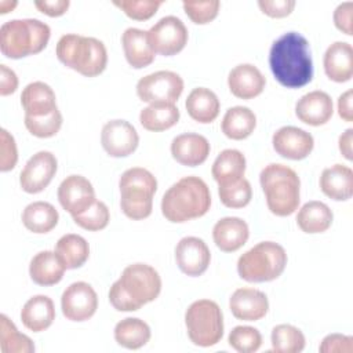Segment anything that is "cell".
I'll return each mask as SVG.
<instances>
[{
    "label": "cell",
    "instance_id": "6da1fadb",
    "mask_svg": "<svg viewBox=\"0 0 353 353\" xmlns=\"http://www.w3.org/2000/svg\"><path fill=\"white\" fill-rule=\"evenodd\" d=\"M269 66L276 80L287 88H299L313 79L309 41L298 32H287L272 43Z\"/></svg>",
    "mask_w": 353,
    "mask_h": 353
},
{
    "label": "cell",
    "instance_id": "7a4b0ae2",
    "mask_svg": "<svg viewBox=\"0 0 353 353\" xmlns=\"http://www.w3.org/2000/svg\"><path fill=\"white\" fill-rule=\"evenodd\" d=\"M161 291L159 272L146 263H132L124 268L119 280L109 290V301L119 312H134L154 301Z\"/></svg>",
    "mask_w": 353,
    "mask_h": 353
},
{
    "label": "cell",
    "instance_id": "3957f363",
    "mask_svg": "<svg viewBox=\"0 0 353 353\" xmlns=\"http://www.w3.org/2000/svg\"><path fill=\"white\" fill-rule=\"evenodd\" d=\"M211 193L207 183L194 175L183 176L168 188L161 199V212L170 222L182 223L200 218L210 210Z\"/></svg>",
    "mask_w": 353,
    "mask_h": 353
},
{
    "label": "cell",
    "instance_id": "277c9868",
    "mask_svg": "<svg viewBox=\"0 0 353 353\" xmlns=\"http://www.w3.org/2000/svg\"><path fill=\"white\" fill-rule=\"evenodd\" d=\"M268 208L277 216H287L298 210L301 201V179L288 165L272 163L259 175Z\"/></svg>",
    "mask_w": 353,
    "mask_h": 353
},
{
    "label": "cell",
    "instance_id": "5b68a950",
    "mask_svg": "<svg viewBox=\"0 0 353 353\" xmlns=\"http://www.w3.org/2000/svg\"><path fill=\"white\" fill-rule=\"evenodd\" d=\"M55 52L65 66L87 77L101 74L108 63V51L101 40L76 33L61 36Z\"/></svg>",
    "mask_w": 353,
    "mask_h": 353
},
{
    "label": "cell",
    "instance_id": "8992f818",
    "mask_svg": "<svg viewBox=\"0 0 353 353\" xmlns=\"http://www.w3.org/2000/svg\"><path fill=\"white\" fill-rule=\"evenodd\" d=\"M50 36V26L40 19H10L0 28V50L11 59L39 54L46 48Z\"/></svg>",
    "mask_w": 353,
    "mask_h": 353
},
{
    "label": "cell",
    "instance_id": "52a82bcc",
    "mask_svg": "<svg viewBox=\"0 0 353 353\" xmlns=\"http://www.w3.org/2000/svg\"><path fill=\"white\" fill-rule=\"evenodd\" d=\"M120 207L131 219H145L152 214L153 196L157 190L154 175L142 167L125 170L120 179Z\"/></svg>",
    "mask_w": 353,
    "mask_h": 353
},
{
    "label": "cell",
    "instance_id": "ba28073f",
    "mask_svg": "<svg viewBox=\"0 0 353 353\" xmlns=\"http://www.w3.org/2000/svg\"><path fill=\"white\" fill-rule=\"evenodd\" d=\"M287 252L274 241H261L240 255L239 276L250 283H263L277 279L287 266Z\"/></svg>",
    "mask_w": 353,
    "mask_h": 353
},
{
    "label": "cell",
    "instance_id": "9c48e42d",
    "mask_svg": "<svg viewBox=\"0 0 353 353\" xmlns=\"http://www.w3.org/2000/svg\"><path fill=\"white\" fill-rule=\"evenodd\" d=\"M185 325L193 345L201 347L214 346L223 335L222 310L215 301H194L186 309Z\"/></svg>",
    "mask_w": 353,
    "mask_h": 353
},
{
    "label": "cell",
    "instance_id": "30bf717a",
    "mask_svg": "<svg viewBox=\"0 0 353 353\" xmlns=\"http://www.w3.org/2000/svg\"><path fill=\"white\" fill-rule=\"evenodd\" d=\"M183 91L182 77L172 70H157L141 77L137 95L149 103H175Z\"/></svg>",
    "mask_w": 353,
    "mask_h": 353
},
{
    "label": "cell",
    "instance_id": "8fae6325",
    "mask_svg": "<svg viewBox=\"0 0 353 353\" xmlns=\"http://www.w3.org/2000/svg\"><path fill=\"white\" fill-rule=\"evenodd\" d=\"M148 33L154 52L164 57H171L182 51L189 37L185 23L175 15L163 17Z\"/></svg>",
    "mask_w": 353,
    "mask_h": 353
},
{
    "label": "cell",
    "instance_id": "7c38bea8",
    "mask_svg": "<svg viewBox=\"0 0 353 353\" xmlns=\"http://www.w3.org/2000/svg\"><path fill=\"white\" fill-rule=\"evenodd\" d=\"M61 309L70 321H85L98 309V295L85 281L72 283L61 296Z\"/></svg>",
    "mask_w": 353,
    "mask_h": 353
},
{
    "label": "cell",
    "instance_id": "4fadbf2b",
    "mask_svg": "<svg viewBox=\"0 0 353 353\" xmlns=\"http://www.w3.org/2000/svg\"><path fill=\"white\" fill-rule=\"evenodd\" d=\"M58 168L57 157L48 150L34 153L19 174V185L26 193H39L52 181Z\"/></svg>",
    "mask_w": 353,
    "mask_h": 353
},
{
    "label": "cell",
    "instance_id": "5bb4252c",
    "mask_svg": "<svg viewBox=\"0 0 353 353\" xmlns=\"http://www.w3.org/2000/svg\"><path fill=\"white\" fill-rule=\"evenodd\" d=\"M101 143L109 156L125 157L138 148L139 135L131 123L116 119L103 124L101 131Z\"/></svg>",
    "mask_w": 353,
    "mask_h": 353
},
{
    "label": "cell",
    "instance_id": "9a60e30c",
    "mask_svg": "<svg viewBox=\"0 0 353 353\" xmlns=\"http://www.w3.org/2000/svg\"><path fill=\"white\" fill-rule=\"evenodd\" d=\"M58 200L72 216L90 208L95 199L92 183L83 175H69L58 186Z\"/></svg>",
    "mask_w": 353,
    "mask_h": 353
},
{
    "label": "cell",
    "instance_id": "2e32d148",
    "mask_svg": "<svg viewBox=\"0 0 353 353\" xmlns=\"http://www.w3.org/2000/svg\"><path fill=\"white\" fill-rule=\"evenodd\" d=\"M175 261L182 273L197 277L207 270L211 262V252L203 239L186 236L175 247Z\"/></svg>",
    "mask_w": 353,
    "mask_h": 353
},
{
    "label": "cell",
    "instance_id": "e0dca14e",
    "mask_svg": "<svg viewBox=\"0 0 353 353\" xmlns=\"http://www.w3.org/2000/svg\"><path fill=\"white\" fill-rule=\"evenodd\" d=\"M272 143L277 154L290 160H302L307 157L314 148L312 134L294 125L279 128L273 134Z\"/></svg>",
    "mask_w": 353,
    "mask_h": 353
},
{
    "label": "cell",
    "instance_id": "ac0fdd59",
    "mask_svg": "<svg viewBox=\"0 0 353 353\" xmlns=\"http://www.w3.org/2000/svg\"><path fill=\"white\" fill-rule=\"evenodd\" d=\"M229 309L232 314L243 321H256L266 316L269 310V301L265 292L243 287L237 288L230 299H229Z\"/></svg>",
    "mask_w": 353,
    "mask_h": 353
},
{
    "label": "cell",
    "instance_id": "d6986e66",
    "mask_svg": "<svg viewBox=\"0 0 353 353\" xmlns=\"http://www.w3.org/2000/svg\"><path fill=\"white\" fill-rule=\"evenodd\" d=\"M334 113V105L331 97L321 90L310 91L302 95L295 105L296 117L309 125L325 124Z\"/></svg>",
    "mask_w": 353,
    "mask_h": 353
},
{
    "label": "cell",
    "instance_id": "ffe728a7",
    "mask_svg": "<svg viewBox=\"0 0 353 353\" xmlns=\"http://www.w3.org/2000/svg\"><path fill=\"white\" fill-rule=\"evenodd\" d=\"M266 84V77L252 63H240L234 66L228 76L230 92L240 99L258 97Z\"/></svg>",
    "mask_w": 353,
    "mask_h": 353
},
{
    "label": "cell",
    "instance_id": "44dd1931",
    "mask_svg": "<svg viewBox=\"0 0 353 353\" xmlns=\"http://www.w3.org/2000/svg\"><path fill=\"white\" fill-rule=\"evenodd\" d=\"M211 146L205 137L194 132H185L175 137L171 142V154L182 165L196 167L204 163Z\"/></svg>",
    "mask_w": 353,
    "mask_h": 353
},
{
    "label": "cell",
    "instance_id": "7402d4cb",
    "mask_svg": "<svg viewBox=\"0 0 353 353\" xmlns=\"http://www.w3.org/2000/svg\"><path fill=\"white\" fill-rule=\"evenodd\" d=\"M248 236V225L239 216L221 218L212 228L214 243L223 252L240 250L247 243Z\"/></svg>",
    "mask_w": 353,
    "mask_h": 353
},
{
    "label": "cell",
    "instance_id": "603a6c76",
    "mask_svg": "<svg viewBox=\"0 0 353 353\" xmlns=\"http://www.w3.org/2000/svg\"><path fill=\"white\" fill-rule=\"evenodd\" d=\"M121 44L125 59L132 68L141 69L154 61L156 52L152 47L149 33L146 30L138 28H127L121 34Z\"/></svg>",
    "mask_w": 353,
    "mask_h": 353
},
{
    "label": "cell",
    "instance_id": "cb8c5ba5",
    "mask_svg": "<svg viewBox=\"0 0 353 353\" xmlns=\"http://www.w3.org/2000/svg\"><path fill=\"white\" fill-rule=\"evenodd\" d=\"M25 116L43 117L58 109L54 90L44 81L29 83L21 94Z\"/></svg>",
    "mask_w": 353,
    "mask_h": 353
},
{
    "label": "cell",
    "instance_id": "d4e9b609",
    "mask_svg": "<svg viewBox=\"0 0 353 353\" xmlns=\"http://www.w3.org/2000/svg\"><path fill=\"white\" fill-rule=\"evenodd\" d=\"M324 72L330 80L345 83L353 76V48L346 41L332 43L324 54Z\"/></svg>",
    "mask_w": 353,
    "mask_h": 353
},
{
    "label": "cell",
    "instance_id": "484cf974",
    "mask_svg": "<svg viewBox=\"0 0 353 353\" xmlns=\"http://www.w3.org/2000/svg\"><path fill=\"white\" fill-rule=\"evenodd\" d=\"M66 265L55 251L37 252L29 265L30 279L39 285H54L59 283L66 270Z\"/></svg>",
    "mask_w": 353,
    "mask_h": 353
},
{
    "label": "cell",
    "instance_id": "4316f807",
    "mask_svg": "<svg viewBox=\"0 0 353 353\" xmlns=\"http://www.w3.org/2000/svg\"><path fill=\"white\" fill-rule=\"evenodd\" d=\"M320 189L332 200H349L353 193L352 168L343 164H334L324 168L320 175Z\"/></svg>",
    "mask_w": 353,
    "mask_h": 353
},
{
    "label": "cell",
    "instance_id": "83f0119b",
    "mask_svg": "<svg viewBox=\"0 0 353 353\" xmlns=\"http://www.w3.org/2000/svg\"><path fill=\"white\" fill-rule=\"evenodd\" d=\"M22 324L33 331L41 332L47 330L55 320V307L47 295H34L29 298L21 310Z\"/></svg>",
    "mask_w": 353,
    "mask_h": 353
},
{
    "label": "cell",
    "instance_id": "f1b7e54d",
    "mask_svg": "<svg viewBox=\"0 0 353 353\" xmlns=\"http://www.w3.org/2000/svg\"><path fill=\"white\" fill-rule=\"evenodd\" d=\"M185 106L193 120L207 124L218 117L221 103L214 91L205 87H197L189 92Z\"/></svg>",
    "mask_w": 353,
    "mask_h": 353
},
{
    "label": "cell",
    "instance_id": "f546056e",
    "mask_svg": "<svg viewBox=\"0 0 353 353\" xmlns=\"http://www.w3.org/2000/svg\"><path fill=\"white\" fill-rule=\"evenodd\" d=\"M256 127V116L247 106L229 108L222 119V132L234 141H241L250 137Z\"/></svg>",
    "mask_w": 353,
    "mask_h": 353
},
{
    "label": "cell",
    "instance_id": "4dcf8cb0",
    "mask_svg": "<svg viewBox=\"0 0 353 353\" xmlns=\"http://www.w3.org/2000/svg\"><path fill=\"white\" fill-rule=\"evenodd\" d=\"M332 219L334 214L330 207L317 200L305 203L296 214V223L305 233H323L331 226Z\"/></svg>",
    "mask_w": 353,
    "mask_h": 353
},
{
    "label": "cell",
    "instance_id": "1f68e13d",
    "mask_svg": "<svg viewBox=\"0 0 353 353\" xmlns=\"http://www.w3.org/2000/svg\"><path fill=\"white\" fill-rule=\"evenodd\" d=\"M59 219L57 208L47 201H33L22 211L23 226L33 233H48Z\"/></svg>",
    "mask_w": 353,
    "mask_h": 353
},
{
    "label": "cell",
    "instance_id": "d6a6232c",
    "mask_svg": "<svg viewBox=\"0 0 353 353\" xmlns=\"http://www.w3.org/2000/svg\"><path fill=\"white\" fill-rule=\"evenodd\" d=\"M150 327L138 317H125L114 327L116 342L125 349H141L150 341Z\"/></svg>",
    "mask_w": 353,
    "mask_h": 353
},
{
    "label": "cell",
    "instance_id": "836d02e7",
    "mask_svg": "<svg viewBox=\"0 0 353 353\" xmlns=\"http://www.w3.org/2000/svg\"><path fill=\"white\" fill-rule=\"evenodd\" d=\"M245 172V157L237 149L222 150L211 168V174L218 185L228 183L244 176Z\"/></svg>",
    "mask_w": 353,
    "mask_h": 353
},
{
    "label": "cell",
    "instance_id": "e575fe53",
    "mask_svg": "<svg viewBox=\"0 0 353 353\" xmlns=\"http://www.w3.org/2000/svg\"><path fill=\"white\" fill-rule=\"evenodd\" d=\"M179 109L175 103H150L139 113V121L148 131H164L179 120Z\"/></svg>",
    "mask_w": 353,
    "mask_h": 353
},
{
    "label": "cell",
    "instance_id": "d590c367",
    "mask_svg": "<svg viewBox=\"0 0 353 353\" xmlns=\"http://www.w3.org/2000/svg\"><path fill=\"white\" fill-rule=\"evenodd\" d=\"M55 252L62 258L68 269H77L88 259L90 245L80 234L68 233L57 241Z\"/></svg>",
    "mask_w": 353,
    "mask_h": 353
},
{
    "label": "cell",
    "instance_id": "8d00e7d4",
    "mask_svg": "<svg viewBox=\"0 0 353 353\" xmlns=\"http://www.w3.org/2000/svg\"><path fill=\"white\" fill-rule=\"evenodd\" d=\"M0 350L1 353L34 352L33 341L28 335L21 334L6 314L0 316Z\"/></svg>",
    "mask_w": 353,
    "mask_h": 353
},
{
    "label": "cell",
    "instance_id": "74e56055",
    "mask_svg": "<svg viewBox=\"0 0 353 353\" xmlns=\"http://www.w3.org/2000/svg\"><path fill=\"white\" fill-rule=\"evenodd\" d=\"M272 349L276 353H299L306 339L303 332L291 324H279L272 330Z\"/></svg>",
    "mask_w": 353,
    "mask_h": 353
},
{
    "label": "cell",
    "instance_id": "f35d334b",
    "mask_svg": "<svg viewBox=\"0 0 353 353\" xmlns=\"http://www.w3.org/2000/svg\"><path fill=\"white\" fill-rule=\"evenodd\" d=\"M218 194L223 205L229 208H243L252 197V189L244 176L228 183L218 185Z\"/></svg>",
    "mask_w": 353,
    "mask_h": 353
},
{
    "label": "cell",
    "instance_id": "ab89813d",
    "mask_svg": "<svg viewBox=\"0 0 353 353\" xmlns=\"http://www.w3.org/2000/svg\"><path fill=\"white\" fill-rule=\"evenodd\" d=\"M228 342L239 353H254L262 345V335L254 327L237 325L229 332Z\"/></svg>",
    "mask_w": 353,
    "mask_h": 353
},
{
    "label": "cell",
    "instance_id": "60d3db41",
    "mask_svg": "<svg viewBox=\"0 0 353 353\" xmlns=\"http://www.w3.org/2000/svg\"><path fill=\"white\" fill-rule=\"evenodd\" d=\"M72 218L74 223L79 225L80 228L90 232H97L108 226L110 221V214H109V208L103 201L95 200L90 208H87L84 212L74 215Z\"/></svg>",
    "mask_w": 353,
    "mask_h": 353
},
{
    "label": "cell",
    "instance_id": "b9f144b4",
    "mask_svg": "<svg viewBox=\"0 0 353 353\" xmlns=\"http://www.w3.org/2000/svg\"><path fill=\"white\" fill-rule=\"evenodd\" d=\"M26 130L37 138H50L54 137L62 127V114L59 109L43 117L25 116Z\"/></svg>",
    "mask_w": 353,
    "mask_h": 353
},
{
    "label": "cell",
    "instance_id": "7bdbcfd3",
    "mask_svg": "<svg viewBox=\"0 0 353 353\" xmlns=\"http://www.w3.org/2000/svg\"><path fill=\"white\" fill-rule=\"evenodd\" d=\"M113 4L119 7L124 14L137 21H145L152 18L159 7L163 4L161 0H114Z\"/></svg>",
    "mask_w": 353,
    "mask_h": 353
},
{
    "label": "cell",
    "instance_id": "ee69618b",
    "mask_svg": "<svg viewBox=\"0 0 353 353\" xmlns=\"http://www.w3.org/2000/svg\"><path fill=\"white\" fill-rule=\"evenodd\" d=\"M186 15L192 19V22L204 25L211 22L219 12L221 3L218 0H207V1H183L182 3Z\"/></svg>",
    "mask_w": 353,
    "mask_h": 353
},
{
    "label": "cell",
    "instance_id": "f6af8a7d",
    "mask_svg": "<svg viewBox=\"0 0 353 353\" xmlns=\"http://www.w3.org/2000/svg\"><path fill=\"white\" fill-rule=\"evenodd\" d=\"M0 170L7 172L12 170L18 161V149L14 137L6 130L0 131Z\"/></svg>",
    "mask_w": 353,
    "mask_h": 353
},
{
    "label": "cell",
    "instance_id": "bcb514c9",
    "mask_svg": "<svg viewBox=\"0 0 353 353\" xmlns=\"http://www.w3.org/2000/svg\"><path fill=\"white\" fill-rule=\"evenodd\" d=\"M319 350L321 353H350L353 350V338L343 334H330L324 336Z\"/></svg>",
    "mask_w": 353,
    "mask_h": 353
},
{
    "label": "cell",
    "instance_id": "7dc6e473",
    "mask_svg": "<svg viewBox=\"0 0 353 353\" xmlns=\"http://www.w3.org/2000/svg\"><path fill=\"white\" fill-rule=\"evenodd\" d=\"M261 11L272 18H283L292 12L295 7L294 0H259Z\"/></svg>",
    "mask_w": 353,
    "mask_h": 353
},
{
    "label": "cell",
    "instance_id": "c3c4849f",
    "mask_svg": "<svg viewBox=\"0 0 353 353\" xmlns=\"http://www.w3.org/2000/svg\"><path fill=\"white\" fill-rule=\"evenodd\" d=\"M352 11H353V3L352 1H343V3L338 4V7L334 11V23H335V26L347 36L353 34Z\"/></svg>",
    "mask_w": 353,
    "mask_h": 353
},
{
    "label": "cell",
    "instance_id": "681fc988",
    "mask_svg": "<svg viewBox=\"0 0 353 353\" xmlns=\"http://www.w3.org/2000/svg\"><path fill=\"white\" fill-rule=\"evenodd\" d=\"M70 6L69 0H36L34 7L48 17L63 15Z\"/></svg>",
    "mask_w": 353,
    "mask_h": 353
},
{
    "label": "cell",
    "instance_id": "f907efd6",
    "mask_svg": "<svg viewBox=\"0 0 353 353\" xmlns=\"http://www.w3.org/2000/svg\"><path fill=\"white\" fill-rule=\"evenodd\" d=\"M18 88V77L7 65H0V95L6 97L15 92Z\"/></svg>",
    "mask_w": 353,
    "mask_h": 353
},
{
    "label": "cell",
    "instance_id": "816d5d0a",
    "mask_svg": "<svg viewBox=\"0 0 353 353\" xmlns=\"http://www.w3.org/2000/svg\"><path fill=\"white\" fill-rule=\"evenodd\" d=\"M352 99H353V91L347 90L342 92L338 98V114L342 120L350 123L353 121V108H352Z\"/></svg>",
    "mask_w": 353,
    "mask_h": 353
},
{
    "label": "cell",
    "instance_id": "f5cc1de1",
    "mask_svg": "<svg viewBox=\"0 0 353 353\" xmlns=\"http://www.w3.org/2000/svg\"><path fill=\"white\" fill-rule=\"evenodd\" d=\"M352 141H353V130L347 128L345 132L341 134L338 141V148L342 156L347 160H352Z\"/></svg>",
    "mask_w": 353,
    "mask_h": 353
},
{
    "label": "cell",
    "instance_id": "db71d44e",
    "mask_svg": "<svg viewBox=\"0 0 353 353\" xmlns=\"http://www.w3.org/2000/svg\"><path fill=\"white\" fill-rule=\"evenodd\" d=\"M15 6H17V1H12V3H10V1H0V10H1L0 12L6 14V12L11 11Z\"/></svg>",
    "mask_w": 353,
    "mask_h": 353
}]
</instances>
